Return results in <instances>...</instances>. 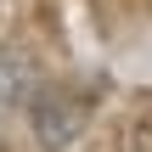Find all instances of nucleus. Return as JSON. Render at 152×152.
Returning <instances> with one entry per match:
<instances>
[{
  "instance_id": "obj_1",
  "label": "nucleus",
  "mask_w": 152,
  "mask_h": 152,
  "mask_svg": "<svg viewBox=\"0 0 152 152\" xmlns=\"http://www.w3.org/2000/svg\"><path fill=\"white\" fill-rule=\"evenodd\" d=\"M34 124H39V141H45V147H68L73 130L85 124V107L68 102V96H45V102L34 107Z\"/></svg>"
}]
</instances>
